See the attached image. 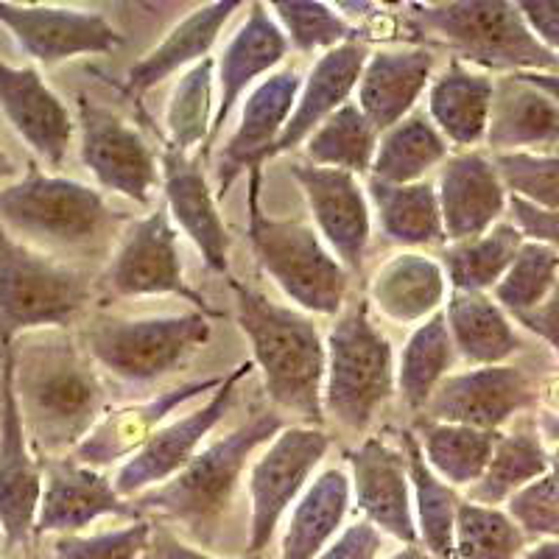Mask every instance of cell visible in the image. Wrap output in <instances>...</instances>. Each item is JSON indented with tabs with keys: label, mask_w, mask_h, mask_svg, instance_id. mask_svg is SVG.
I'll return each mask as SVG.
<instances>
[{
	"label": "cell",
	"mask_w": 559,
	"mask_h": 559,
	"mask_svg": "<svg viewBox=\"0 0 559 559\" xmlns=\"http://www.w3.org/2000/svg\"><path fill=\"white\" fill-rule=\"evenodd\" d=\"M492 163L509 197L537 210L559 213V154H496Z\"/></svg>",
	"instance_id": "bcb514c9"
},
{
	"label": "cell",
	"mask_w": 559,
	"mask_h": 559,
	"mask_svg": "<svg viewBox=\"0 0 559 559\" xmlns=\"http://www.w3.org/2000/svg\"><path fill=\"white\" fill-rule=\"evenodd\" d=\"M448 159V140L423 112H412L378 140L376 163L369 177L389 185L423 182L431 168Z\"/></svg>",
	"instance_id": "8d00e7d4"
},
{
	"label": "cell",
	"mask_w": 559,
	"mask_h": 559,
	"mask_svg": "<svg viewBox=\"0 0 559 559\" xmlns=\"http://www.w3.org/2000/svg\"><path fill=\"white\" fill-rule=\"evenodd\" d=\"M401 442L408 464V481H412L419 548L431 554V559H456L453 534H456V515L464 498L459 496L456 487L431 471V464L423 456L417 433L403 431Z\"/></svg>",
	"instance_id": "e575fe53"
},
{
	"label": "cell",
	"mask_w": 559,
	"mask_h": 559,
	"mask_svg": "<svg viewBox=\"0 0 559 559\" xmlns=\"http://www.w3.org/2000/svg\"><path fill=\"white\" fill-rule=\"evenodd\" d=\"M347 459L353 471V498L364 521L401 546H419L406 453L389 448L383 439L369 437L361 448L349 451Z\"/></svg>",
	"instance_id": "d6986e66"
},
{
	"label": "cell",
	"mask_w": 559,
	"mask_h": 559,
	"mask_svg": "<svg viewBox=\"0 0 559 559\" xmlns=\"http://www.w3.org/2000/svg\"><path fill=\"white\" fill-rule=\"evenodd\" d=\"M163 191H166L168 216L197 243L199 254L213 272H229V233L210 191L207 177L197 159L177 148L163 152Z\"/></svg>",
	"instance_id": "d4e9b609"
},
{
	"label": "cell",
	"mask_w": 559,
	"mask_h": 559,
	"mask_svg": "<svg viewBox=\"0 0 559 559\" xmlns=\"http://www.w3.org/2000/svg\"><path fill=\"white\" fill-rule=\"evenodd\" d=\"M540 401H543V408H546V412H559V376L551 378V381L543 386Z\"/></svg>",
	"instance_id": "91938a15"
},
{
	"label": "cell",
	"mask_w": 559,
	"mask_h": 559,
	"mask_svg": "<svg viewBox=\"0 0 559 559\" xmlns=\"http://www.w3.org/2000/svg\"><path fill=\"white\" fill-rule=\"evenodd\" d=\"M492 98H496V79L487 70L471 68L456 59L431 84L428 118L448 143L473 152V146L487 140Z\"/></svg>",
	"instance_id": "f546056e"
},
{
	"label": "cell",
	"mask_w": 559,
	"mask_h": 559,
	"mask_svg": "<svg viewBox=\"0 0 559 559\" xmlns=\"http://www.w3.org/2000/svg\"><path fill=\"white\" fill-rule=\"evenodd\" d=\"M453 548L456 559H521L528 540L507 515V509L484 507L464 498L456 515Z\"/></svg>",
	"instance_id": "7bdbcfd3"
},
{
	"label": "cell",
	"mask_w": 559,
	"mask_h": 559,
	"mask_svg": "<svg viewBox=\"0 0 559 559\" xmlns=\"http://www.w3.org/2000/svg\"><path fill=\"white\" fill-rule=\"evenodd\" d=\"M515 322L537 338H543L559 356V286L554 288L551 297L543 306H537L528 313H521V317H515Z\"/></svg>",
	"instance_id": "db71d44e"
},
{
	"label": "cell",
	"mask_w": 559,
	"mask_h": 559,
	"mask_svg": "<svg viewBox=\"0 0 559 559\" xmlns=\"http://www.w3.org/2000/svg\"><path fill=\"white\" fill-rule=\"evenodd\" d=\"M210 336V317L202 311L143 319L98 317L84 328L82 347L112 378L146 386L191 361Z\"/></svg>",
	"instance_id": "ba28073f"
},
{
	"label": "cell",
	"mask_w": 559,
	"mask_h": 559,
	"mask_svg": "<svg viewBox=\"0 0 559 559\" xmlns=\"http://www.w3.org/2000/svg\"><path fill=\"white\" fill-rule=\"evenodd\" d=\"M104 288L115 297H174L188 299L197 311L216 319L218 311L188 286L177 252V229L166 210H154L123 233L112 261L104 272Z\"/></svg>",
	"instance_id": "4fadbf2b"
},
{
	"label": "cell",
	"mask_w": 559,
	"mask_h": 559,
	"mask_svg": "<svg viewBox=\"0 0 559 559\" xmlns=\"http://www.w3.org/2000/svg\"><path fill=\"white\" fill-rule=\"evenodd\" d=\"M288 48H292L288 37L283 34L277 20L272 17V12L263 3H252L216 64L218 107L213 132H210L204 148H210V143L222 134L224 123H227L229 115L236 112L238 102L252 87V82H258L261 76H272L274 68L288 57Z\"/></svg>",
	"instance_id": "cb8c5ba5"
},
{
	"label": "cell",
	"mask_w": 559,
	"mask_h": 559,
	"mask_svg": "<svg viewBox=\"0 0 559 559\" xmlns=\"http://www.w3.org/2000/svg\"><path fill=\"white\" fill-rule=\"evenodd\" d=\"M559 286V252L548 243L528 241L521 247L503 280L492 288V299L515 319L534 311Z\"/></svg>",
	"instance_id": "ee69618b"
},
{
	"label": "cell",
	"mask_w": 559,
	"mask_h": 559,
	"mask_svg": "<svg viewBox=\"0 0 559 559\" xmlns=\"http://www.w3.org/2000/svg\"><path fill=\"white\" fill-rule=\"evenodd\" d=\"M249 369H252V364H241L233 372H227L222 386L210 394L204 406L193 408L191 414L159 428L146 445L140 448L132 459H127L112 478L118 496L132 501V498L143 496L146 489L171 481L179 471H185L191 459L204 448V439L213 433V428L222 423L227 408L233 406L238 381L247 378Z\"/></svg>",
	"instance_id": "5bb4252c"
},
{
	"label": "cell",
	"mask_w": 559,
	"mask_h": 559,
	"mask_svg": "<svg viewBox=\"0 0 559 559\" xmlns=\"http://www.w3.org/2000/svg\"><path fill=\"white\" fill-rule=\"evenodd\" d=\"M518 9L543 48L559 57V0H521Z\"/></svg>",
	"instance_id": "f5cc1de1"
},
{
	"label": "cell",
	"mask_w": 559,
	"mask_h": 559,
	"mask_svg": "<svg viewBox=\"0 0 559 559\" xmlns=\"http://www.w3.org/2000/svg\"><path fill=\"white\" fill-rule=\"evenodd\" d=\"M241 9L238 0H218V3H204L197 12H191L177 26L168 32V37L148 51L146 57L134 62L127 73V90L132 98H143L148 90L171 79L179 70H191L218 43V34L227 26V20Z\"/></svg>",
	"instance_id": "f1b7e54d"
},
{
	"label": "cell",
	"mask_w": 559,
	"mask_h": 559,
	"mask_svg": "<svg viewBox=\"0 0 559 559\" xmlns=\"http://www.w3.org/2000/svg\"><path fill=\"white\" fill-rule=\"evenodd\" d=\"M540 394L534 392L532 378L515 364L473 367L467 372H451L431 394L426 419L453 423L481 431L501 433L507 423L532 408Z\"/></svg>",
	"instance_id": "2e32d148"
},
{
	"label": "cell",
	"mask_w": 559,
	"mask_h": 559,
	"mask_svg": "<svg viewBox=\"0 0 559 559\" xmlns=\"http://www.w3.org/2000/svg\"><path fill=\"white\" fill-rule=\"evenodd\" d=\"M227 286L236 292L238 328L252 347L254 367L261 369L274 406L322 428L328 344L313 319L297 308L272 302L266 294L243 286L236 277H227Z\"/></svg>",
	"instance_id": "7a4b0ae2"
},
{
	"label": "cell",
	"mask_w": 559,
	"mask_h": 559,
	"mask_svg": "<svg viewBox=\"0 0 559 559\" xmlns=\"http://www.w3.org/2000/svg\"><path fill=\"white\" fill-rule=\"evenodd\" d=\"M0 26L12 34L20 51L43 68L109 53L121 45L118 28L102 12L90 9L0 0Z\"/></svg>",
	"instance_id": "9a60e30c"
},
{
	"label": "cell",
	"mask_w": 559,
	"mask_h": 559,
	"mask_svg": "<svg viewBox=\"0 0 559 559\" xmlns=\"http://www.w3.org/2000/svg\"><path fill=\"white\" fill-rule=\"evenodd\" d=\"M537 431H540L543 442L548 448H557L559 445V412H546L543 408L540 419H537Z\"/></svg>",
	"instance_id": "11a10c76"
},
{
	"label": "cell",
	"mask_w": 559,
	"mask_h": 559,
	"mask_svg": "<svg viewBox=\"0 0 559 559\" xmlns=\"http://www.w3.org/2000/svg\"><path fill=\"white\" fill-rule=\"evenodd\" d=\"M433 53L423 45H389L369 53L358 82V109L378 129L389 132L414 112L431 84Z\"/></svg>",
	"instance_id": "603a6c76"
},
{
	"label": "cell",
	"mask_w": 559,
	"mask_h": 559,
	"mask_svg": "<svg viewBox=\"0 0 559 559\" xmlns=\"http://www.w3.org/2000/svg\"><path fill=\"white\" fill-rule=\"evenodd\" d=\"M448 277L442 263L423 252L389 258L369 280V302L397 324H423L445 302Z\"/></svg>",
	"instance_id": "4dcf8cb0"
},
{
	"label": "cell",
	"mask_w": 559,
	"mask_h": 559,
	"mask_svg": "<svg viewBox=\"0 0 559 559\" xmlns=\"http://www.w3.org/2000/svg\"><path fill=\"white\" fill-rule=\"evenodd\" d=\"M353 503V481L347 473L331 467L313 478L288 515L286 532L280 540L277 559H319L324 548L342 534Z\"/></svg>",
	"instance_id": "1f68e13d"
},
{
	"label": "cell",
	"mask_w": 559,
	"mask_h": 559,
	"mask_svg": "<svg viewBox=\"0 0 559 559\" xmlns=\"http://www.w3.org/2000/svg\"><path fill=\"white\" fill-rule=\"evenodd\" d=\"M439 210L448 241H471L501 224L509 207V191L492 157L481 152H459L439 171Z\"/></svg>",
	"instance_id": "44dd1931"
},
{
	"label": "cell",
	"mask_w": 559,
	"mask_h": 559,
	"mask_svg": "<svg viewBox=\"0 0 559 559\" xmlns=\"http://www.w3.org/2000/svg\"><path fill=\"white\" fill-rule=\"evenodd\" d=\"M102 518L138 521L132 501L118 496L112 478L73 456L43 459V503L37 537L43 534H82Z\"/></svg>",
	"instance_id": "ac0fdd59"
},
{
	"label": "cell",
	"mask_w": 559,
	"mask_h": 559,
	"mask_svg": "<svg viewBox=\"0 0 559 559\" xmlns=\"http://www.w3.org/2000/svg\"><path fill=\"white\" fill-rule=\"evenodd\" d=\"M12 367V347H0V546L7 557L23 559L37 537L43 459L20 417Z\"/></svg>",
	"instance_id": "30bf717a"
},
{
	"label": "cell",
	"mask_w": 559,
	"mask_h": 559,
	"mask_svg": "<svg viewBox=\"0 0 559 559\" xmlns=\"http://www.w3.org/2000/svg\"><path fill=\"white\" fill-rule=\"evenodd\" d=\"M213 87H216V62L210 57L193 64L191 70H185L177 79L166 109L168 146L182 154L197 146H207L213 121H216L213 109L218 107Z\"/></svg>",
	"instance_id": "b9f144b4"
},
{
	"label": "cell",
	"mask_w": 559,
	"mask_h": 559,
	"mask_svg": "<svg viewBox=\"0 0 559 559\" xmlns=\"http://www.w3.org/2000/svg\"><path fill=\"white\" fill-rule=\"evenodd\" d=\"M143 559H222L213 557V554L202 551V548L185 543L171 526L166 523H154L152 528V540H148L146 551H143ZM238 559H266L263 554H243Z\"/></svg>",
	"instance_id": "816d5d0a"
},
{
	"label": "cell",
	"mask_w": 559,
	"mask_h": 559,
	"mask_svg": "<svg viewBox=\"0 0 559 559\" xmlns=\"http://www.w3.org/2000/svg\"><path fill=\"white\" fill-rule=\"evenodd\" d=\"M548 473L559 481V445L548 448Z\"/></svg>",
	"instance_id": "6125c7cd"
},
{
	"label": "cell",
	"mask_w": 559,
	"mask_h": 559,
	"mask_svg": "<svg viewBox=\"0 0 559 559\" xmlns=\"http://www.w3.org/2000/svg\"><path fill=\"white\" fill-rule=\"evenodd\" d=\"M378 140L381 134L358 104H344L306 140V163L342 168L349 174H369L376 163Z\"/></svg>",
	"instance_id": "60d3db41"
},
{
	"label": "cell",
	"mask_w": 559,
	"mask_h": 559,
	"mask_svg": "<svg viewBox=\"0 0 559 559\" xmlns=\"http://www.w3.org/2000/svg\"><path fill=\"white\" fill-rule=\"evenodd\" d=\"M154 521L138 518L129 526L96 534H59L53 540V559H143L152 540Z\"/></svg>",
	"instance_id": "7dc6e473"
},
{
	"label": "cell",
	"mask_w": 559,
	"mask_h": 559,
	"mask_svg": "<svg viewBox=\"0 0 559 559\" xmlns=\"http://www.w3.org/2000/svg\"><path fill=\"white\" fill-rule=\"evenodd\" d=\"M93 297V280L57 254L0 227V347L43 331H64Z\"/></svg>",
	"instance_id": "8992f818"
},
{
	"label": "cell",
	"mask_w": 559,
	"mask_h": 559,
	"mask_svg": "<svg viewBox=\"0 0 559 559\" xmlns=\"http://www.w3.org/2000/svg\"><path fill=\"white\" fill-rule=\"evenodd\" d=\"M484 143L492 154H554L559 148V107L521 73L496 79Z\"/></svg>",
	"instance_id": "83f0119b"
},
{
	"label": "cell",
	"mask_w": 559,
	"mask_h": 559,
	"mask_svg": "<svg viewBox=\"0 0 559 559\" xmlns=\"http://www.w3.org/2000/svg\"><path fill=\"white\" fill-rule=\"evenodd\" d=\"M503 507L526 534V540L537 543L559 537V481L551 473L523 487Z\"/></svg>",
	"instance_id": "c3c4849f"
},
{
	"label": "cell",
	"mask_w": 559,
	"mask_h": 559,
	"mask_svg": "<svg viewBox=\"0 0 559 559\" xmlns=\"http://www.w3.org/2000/svg\"><path fill=\"white\" fill-rule=\"evenodd\" d=\"M521 76L526 79V82H532L534 87H540L559 107V73H521Z\"/></svg>",
	"instance_id": "9f6ffc18"
},
{
	"label": "cell",
	"mask_w": 559,
	"mask_h": 559,
	"mask_svg": "<svg viewBox=\"0 0 559 559\" xmlns=\"http://www.w3.org/2000/svg\"><path fill=\"white\" fill-rule=\"evenodd\" d=\"M445 319L453 347L473 367H496L521 353L515 319L509 317L489 294L451 292Z\"/></svg>",
	"instance_id": "d6a6232c"
},
{
	"label": "cell",
	"mask_w": 559,
	"mask_h": 559,
	"mask_svg": "<svg viewBox=\"0 0 559 559\" xmlns=\"http://www.w3.org/2000/svg\"><path fill=\"white\" fill-rule=\"evenodd\" d=\"M397 386V367L389 338L369 317L367 302L342 313L328 333L324 412L338 426L364 433Z\"/></svg>",
	"instance_id": "9c48e42d"
},
{
	"label": "cell",
	"mask_w": 559,
	"mask_h": 559,
	"mask_svg": "<svg viewBox=\"0 0 559 559\" xmlns=\"http://www.w3.org/2000/svg\"><path fill=\"white\" fill-rule=\"evenodd\" d=\"M294 182L302 188L311 207V216L317 222L319 233L333 249L336 261L349 274H361L364 258L372 236V213H369V199L356 174L342 171V168H322L311 163H294Z\"/></svg>",
	"instance_id": "e0dca14e"
},
{
	"label": "cell",
	"mask_w": 559,
	"mask_h": 559,
	"mask_svg": "<svg viewBox=\"0 0 559 559\" xmlns=\"http://www.w3.org/2000/svg\"><path fill=\"white\" fill-rule=\"evenodd\" d=\"M406 20L419 34L448 45L459 62L518 73H559V57L543 48L509 0H456V3H414Z\"/></svg>",
	"instance_id": "5b68a950"
},
{
	"label": "cell",
	"mask_w": 559,
	"mask_h": 559,
	"mask_svg": "<svg viewBox=\"0 0 559 559\" xmlns=\"http://www.w3.org/2000/svg\"><path fill=\"white\" fill-rule=\"evenodd\" d=\"M509 210H512V224L521 229L528 241L548 243V247L559 252V213L537 210L515 197H509Z\"/></svg>",
	"instance_id": "f907efd6"
},
{
	"label": "cell",
	"mask_w": 559,
	"mask_h": 559,
	"mask_svg": "<svg viewBox=\"0 0 559 559\" xmlns=\"http://www.w3.org/2000/svg\"><path fill=\"white\" fill-rule=\"evenodd\" d=\"M17 174H20L17 159H14L12 154L7 152V146H3V143H0V191H3V188H7V185H12L14 179H20Z\"/></svg>",
	"instance_id": "680465c9"
},
{
	"label": "cell",
	"mask_w": 559,
	"mask_h": 559,
	"mask_svg": "<svg viewBox=\"0 0 559 559\" xmlns=\"http://www.w3.org/2000/svg\"><path fill=\"white\" fill-rule=\"evenodd\" d=\"M554 154H559V148H557V152H554Z\"/></svg>",
	"instance_id": "be15d7a7"
},
{
	"label": "cell",
	"mask_w": 559,
	"mask_h": 559,
	"mask_svg": "<svg viewBox=\"0 0 559 559\" xmlns=\"http://www.w3.org/2000/svg\"><path fill=\"white\" fill-rule=\"evenodd\" d=\"M417 439L423 456L439 478H445L456 489H471L487 471L492 451H496L498 433L471 426H453V423L419 419Z\"/></svg>",
	"instance_id": "ab89813d"
},
{
	"label": "cell",
	"mask_w": 559,
	"mask_h": 559,
	"mask_svg": "<svg viewBox=\"0 0 559 559\" xmlns=\"http://www.w3.org/2000/svg\"><path fill=\"white\" fill-rule=\"evenodd\" d=\"M548 473V445L537 426H523L498 433L496 451L484 476L467 489V501L501 507L509 498Z\"/></svg>",
	"instance_id": "d590c367"
},
{
	"label": "cell",
	"mask_w": 559,
	"mask_h": 559,
	"mask_svg": "<svg viewBox=\"0 0 559 559\" xmlns=\"http://www.w3.org/2000/svg\"><path fill=\"white\" fill-rule=\"evenodd\" d=\"M14 397L39 459L70 456L107 412V386L87 349L64 331H43L12 347Z\"/></svg>",
	"instance_id": "6da1fadb"
},
{
	"label": "cell",
	"mask_w": 559,
	"mask_h": 559,
	"mask_svg": "<svg viewBox=\"0 0 559 559\" xmlns=\"http://www.w3.org/2000/svg\"><path fill=\"white\" fill-rule=\"evenodd\" d=\"M521 559H559V537H554V540L528 543V548L523 551Z\"/></svg>",
	"instance_id": "6f0895ef"
},
{
	"label": "cell",
	"mask_w": 559,
	"mask_h": 559,
	"mask_svg": "<svg viewBox=\"0 0 559 559\" xmlns=\"http://www.w3.org/2000/svg\"><path fill=\"white\" fill-rule=\"evenodd\" d=\"M115 210L102 191L28 163L0 191V227L43 252H87L112 236Z\"/></svg>",
	"instance_id": "277c9868"
},
{
	"label": "cell",
	"mask_w": 559,
	"mask_h": 559,
	"mask_svg": "<svg viewBox=\"0 0 559 559\" xmlns=\"http://www.w3.org/2000/svg\"><path fill=\"white\" fill-rule=\"evenodd\" d=\"M383 537L372 523L356 521L349 523L331 546L324 548L319 559H381L383 554Z\"/></svg>",
	"instance_id": "681fc988"
},
{
	"label": "cell",
	"mask_w": 559,
	"mask_h": 559,
	"mask_svg": "<svg viewBox=\"0 0 559 559\" xmlns=\"http://www.w3.org/2000/svg\"><path fill=\"white\" fill-rule=\"evenodd\" d=\"M247 236L261 266L292 302L336 317L347 299L349 272L319 241L317 229L294 218H269L261 207V168L249 171Z\"/></svg>",
	"instance_id": "52a82bcc"
},
{
	"label": "cell",
	"mask_w": 559,
	"mask_h": 559,
	"mask_svg": "<svg viewBox=\"0 0 559 559\" xmlns=\"http://www.w3.org/2000/svg\"><path fill=\"white\" fill-rule=\"evenodd\" d=\"M79 154L104 191L148 204L152 191L163 182V171L143 134L129 127L121 115L90 96L76 102Z\"/></svg>",
	"instance_id": "7c38bea8"
},
{
	"label": "cell",
	"mask_w": 559,
	"mask_h": 559,
	"mask_svg": "<svg viewBox=\"0 0 559 559\" xmlns=\"http://www.w3.org/2000/svg\"><path fill=\"white\" fill-rule=\"evenodd\" d=\"M272 12L288 37V45L302 53H328L338 45L361 39V32L344 14L319 0H277L272 3Z\"/></svg>",
	"instance_id": "f6af8a7d"
},
{
	"label": "cell",
	"mask_w": 559,
	"mask_h": 559,
	"mask_svg": "<svg viewBox=\"0 0 559 559\" xmlns=\"http://www.w3.org/2000/svg\"><path fill=\"white\" fill-rule=\"evenodd\" d=\"M456 361L451 328L445 311H437L431 319L414 328L397 364V392L403 403L414 412H423L431 401L437 386L451 376Z\"/></svg>",
	"instance_id": "f35d334b"
},
{
	"label": "cell",
	"mask_w": 559,
	"mask_h": 559,
	"mask_svg": "<svg viewBox=\"0 0 559 559\" xmlns=\"http://www.w3.org/2000/svg\"><path fill=\"white\" fill-rule=\"evenodd\" d=\"M302 79L297 70H274L272 76L263 79L243 102L241 121L236 134L227 143L218 166V185L227 191L241 171H254L266 159H272L277 140L286 132L297 107Z\"/></svg>",
	"instance_id": "7402d4cb"
},
{
	"label": "cell",
	"mask_w": 559,
	"mask_h": 559,
	"mask_svg": "<svg viewBox=\"0 0 559 559\" xmlns=\"http://www.w3.org/2000/svg\"><path fill=\"white\" fill-rule=\"evenodd\" d=\"M389 559H431V554H426L419 546H401Z\"/></svg>",
	"instance_id": "94428289"
},
{
	"label": "cell",
	"mask_w": 559,
	"mask_h": 559,
	"mask_svg": "<svg viewBox=\"0 0 559 559\" xmlns=\"http://www.w3.org/2000/svg\"><path fill=\"white\" fill-rule=\"evenodd\" d=\"M283 417L263 412L247 419L227 437L210 442L179 471L171 481L146 489L132 498L134 515L154 518V523H177L193 543L210 548L227 518L241 473L247 471L249 456L261 445L272 442L283 431Z\"/></svg>",
	"instance_id": "3957f363"
},
{
	"label": "cell",
	"mask_w": 559,
	"mask_h": 559,
	"mask_svg": "<svg viewBox=\"0 0 559 559\" xmlns=\"http://www.w3.org/2000/svg\"><path fill=\"white\" fill-rule=\"evenodd\" d=\"M523 243H526V236L521 229L515 224L501 222L484 236L445 247L439 252V263L445 269L453 292L487 294L501 283Z\"/></svg>",
	"instance_id": "74e56055"
},
{
	"label": "cell",
	"mask_w": 559,
	"mask_h": 559,
	"mask_svg": "<svg viewBox=\"0 0 559 559\" xmlns=\"http://www.w3.org/2000/svg\"><path fill=\"white\" fill-rule=\"evenodd\" d=\"M331 451L317 426L283 428L249 473L247 554H263L288 509L311 487V476Z\"/></svg>",
	"instance_id": "8fae6325"
},
{
	"label": "cell",
	"mask_w": 559,
	"mask_h": 559,
	"mask_svg": "<svg viewBox=\"0 0 559 559\" xmlns=\"http://www.w3.org/2000/svg\"><path fill=\"white\" fill-rule=\"evenodd\" d=\"M0 112L45 166L59 168L68 159L76 123L34 64L17 68L0 59Z\"/></svg>",
	"instance_id": "ffe728a7"
},
{
	"label": "cell",
	"mask_w": 559,
	"mask_h": 559,
	"mask_svg": "<svg viewBox=\"0 0 559 559\" xmlns=\"http://www.w3.org/2000/svg\"><path fill=\"white\" fill-rule=\"evenodd\" d=\"M222 381L224 376L204 378V381L185 383V386L171 389V392L157 394L146 403H134V406L118 408V412H107L102 423L90 431V437L70 456L96 467V471L118 462V459H132L163 428V419L168 414H174L188 401H197L202 394L216 392Z\"/></svg>",
	"instance_id": "484cf974"
},
{
	"label": "cell",
	"mask_w": 559,
	"mask_h": 559,
	"mask_svg": "<svg viewBox=\"0 0 559 559\" xmlns=\"http://www.w3.org/2000/svg\"><path fill=\"white\" fill-rule=\"evenodd\" d=\"M367 197L389 243L408 249L442 247L448 241L437 188L431 182L389 185L369 177Z\"/></svg>",
	"instance_id": "836d02e7"
},
{
	"label": "cell",
	"mask_w": 559,
	"mask_h": 559,
	"mask_svg": "<svg viewBox=\"0 0 559 559\" xmlns=\"http://www.w3.org/2000/svg\"><path fill=\"white\" fill-rule=\"evenodd\" d=\"M367 59L369 48L364 39L338 45V48L317 59L308 79L302 82L292 121H288L283 138L277 140L272 157H280V154L302 146L333 112H338L344 104H349V96L356 93L358 82H361Z\"/></svg>",
	"instance_id": "4316f807"
}]
</instances>
